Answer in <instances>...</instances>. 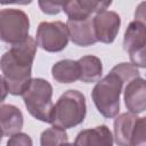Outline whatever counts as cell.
<instances>
[{
  "instance_id": "18",
  "label": "cell",
  "mask_w": 146,
  "mask_h": 146,
  "mask_svg": "<svg viewBox=\"0 0 146 146\" xmlns=\"http://www.w3.org/2000/svg\"><path fill=\"white\" fill-rule=\"evenodd\" d=\"M132 146H146V116L138 117L132 133Z\"/></svg>"
},
{
  "instance_id": "10",
  "label": "cell",
  "mask_w": 146,
  "mask_h": 146,
  "mask_svg": "<svg viewBox=\"0 0 146 146\" xmlns=\"http://www.w3.org/2000/svg\"><path fill=\"white\" fill-rule=\"evenodd\" d=\"M123 98L130 113L138 115L146 111V80L140 76L131 80L124 88Z\"/></svg>"
},
{
  "instance_id": "20",
  "label": "cell",
  "mask_w": 146,
  "mask_h": 146,
  "mask_svg": "<svg viewBox=\"0 0 146 146\" xmlns=\"http://www.w3.org/2000/svg\"><path fill=\"white\" fill-rule=\"evenodd\" d=\"M38 3L42 13L47 15H57L60 10H63L64 5L62 1H39Z\"/></svg>"
},
{
  "instance_id": "21",
  "label": "cell",
  "mask_w": 146,
  "mask_h": 146,
  "mask_svg": "<svg viewBox=\"0 0 146 146\" xmlns=\"http://www.w3.org/2000/svg\"><path fill=\"white\" fill-rule=\"evenodd\" d=\"M130 56V60L131 63L136 66V67H141V68H146V46H144L143 48L138 49L137 51L132 52Z\"/></svg>"
},
{
  "instance_id": "17",
  "label": "cell",
  "mask_w": 146,
  "mask_h": 146,
  "mask_svg": "<svg viewBox=\"0 0 146 146\" xmlns=\"http://www.w3.org/2000/svg\"><path fill=\"white\" fill-rule=\"evenodd\" d=\"M66 143H68L66 130L55 125L42 131L40 136V146H62Z\"/></svg>"
},
{
  "instance_id": "11",
  "label": "cell",
  "mask_w": 146,
  "mask_h": 146,
  "mask_svg": "<svg viewBox=\"0 0 146 146\" xmlns=\"http://www.w3.org/2000/svg\"><path fill=\"white\" fill-rule=\"evenodd\" d=\"M114 136L105 124L80 131L74 144L76 146H113Z\"/></svg>"
},
{
  "instance_id": "14",
  "label": "cell",
  "mask_w": 146,
  "mask_h": 146,
  "mask_svg": "<svg viewBox=\"0 0 146 146\" xmlns=\"http://www.w3.org/2000/svg\"><path fill=\"white\" fill-rule=\"evenodd\" d=\"M144 46H146V26L141 22L135 19L129 23L124 32L123 49L131 55Z\"/></svg>"
},
{
  "instance_id": "1",
  "label": "cell",
  "mask_w": 146,
  "mask_h": 146,
  "mask_svg": "<svg viewBox=\"0 0 146 146\" xmlns=\"http://www.w3.org/2000/svg\"><path fill=\"white\" fill-rule=\"evenodd\" d=\"M38 43L32 36L24 42L11 46L1 56L2 79L6 82L9 94L22 96L32 81V64L36 54Z\"/></svg>"
},
{
  "instance_id": "7",
  "label": "cell",
  "mask_w": 146,
  "mask_h": 146,
  "mask_svg": "<svg viewBox=\"0 0 146 146\" xmlns=\"http://www.w3.org/2000/svg\"><path fill=\"white\" fill-rule=\"evenodd\" d=\"M121 18L117 13L104 9L94 17V27L97 41L103 43H112L120 30Z\"/></svg>"
},
{
  "instance_id": "5",
  "label": "cell",
  "mask_w": 146,
  "mask_h": 146,
  "mask_svg": "<svg viewBox=\"0 0 146 146\" xmlns=\"http://www.w3.org/2000/svg\"><path fill=\"white\" fill-rule=\"evenodd\" d=\"M30 19L25 11L6 8L0 11V38L5 43L15 46L24 42L30 35Z\"/></svg>"
},
{
  "instance_id": "19",
  "label": "cell",
  "mask_w": 146,
  "mask_h": 146,
  "mask_svg": "<svg viewBox=\"0 0 146 146\" xmlns=\"http://www.w3.org/2000/svg\"><path fill=\"white\" fill-rule=\"evenodd\" d=\"M6 146H33V141L27 133L17 132L9 137Z\"/></svg>"
},
{
  "instance_id": "15",
  "label": "cell",
  "mask_w": 146,
  "mask_h": 146,
  "mask_svg": "<svg viewBox=\"0 0 146 146\" xmlns=\"http://www.w3.org/2000/svg\"><path fill=\"white\" fill-rule=\"evenodd\" d=\"M52 78L59 83H72L80 80V66L78 60L63 59L51 67Z\"/></svg>"
},
{
  "instance_id": "16",
  "label": "cell",
  "mask_w": 146,
  "mask_h": 146,
  "mask_svg": "<svg viewBox=\"0 0 146 146\" xmlns=\"http://www.w3.org/2000/svg\"><path fill=\"white\" fill-rule=\"evenodd\" d=\"M80 66V81L86 83L98 82L103 74L102 60L94 55H87L78 59Z\"/></svg>"
},
{
  "instance_id": "6",
  "label": "cell",
  "mask_w": 146,
  "mask_h": 146,
  "mask_svg": "<svg viewBox=\"0 0 146 146\" xmlns=\"http://www.w3.org/2000/svg\"><path fill=\"white\" fill-rule=\"evenodd\" d=\"M36 43L47 52H59L68 43V31L66 24L60 21L41 22L36 30Z\"/></svg>"
},
{
  "instance_id": "2",
  "label": "cell",
  "mask_w": 146,
  "mask_h": 146,
  "mask_svg": "<svg viewBox=\"0 0 146 146\" xmlns=\"http://www.w3.org/2000/svg\"><path fill=\"white\" fill-rule=\"evenodd\" d=\"M136 78H139V71L132 63H120L95 84L91 98L97 111L104 117L113 119L117 116L123 86Z\"/></svg>"
},
{
  "instance_id": "9",
  "label": "cell",
  "mask_w": 146,
  "mask_h": 146,
  "mask_svg": "<svg viewBox=\"0 0 146 146\" xmlns=\"http://www.w3.org/2000/svg\"><path fill=\"white\" fill-rule=\"evenodd\" d=\"M66 26L70 39L74 44L80 47H89L98 42L94 27V18L89 17L79 21L67 19Z\"/></svg>"
},
{
  "instance_id": "22",
  "label": "cell",
  "mask_w": 146,
  "mask_h": 146,
  "mask_svg": "<svg viewBox=\"0 0 146 146\" xmlns=\"http://www.w3.org/2000/svg\"><path fill=\"white\" fill-rule=\"evenodd\" d=\"M135 19L141 22L146 26V1L140 2L135 10Z\"/></svg>"
},
{
  "instance_id": "23",
  "label": "cell",
  "mask_w": 146,
  "mask_h": 146,
  "mask_svg": "<svg viewBox=\"0 0 146 146\" xmlns=\"http://www.w3.org/2000/svg\"><path fill=\"white\" fill-rule=\"evenodd\" d=\"M62 146H76V145L75 144H72V143H66V144H64Z\"/></svg>"
},
{
  "instance_id": "13",
  "label": "cell",
  "mask_w": 146,
  "mask_h": 146,
  "mask_svg": "<svg viewBox=\"0 0 146 146\" xmlns=\"http://www.w3.org/2000/svg\"><path fill=\"white\" fill-rule=\"evenodd\" d=\"M138 116L137 114L125 112L114 120V140L117 146H132V133Z\"/></svg>"
},
{
  "instance_id": "8",
  "label": "cell",
  "mask_w": 146,
  "mask_h": 146,
  "mask_svg": "<svg viewBox=\"0 0 146 146\" xmlns=\"http://www.w3.org/2000/svg\"><path fill=\"white\" fill-rule=\"evenodd\" d=\"M112 5V1H95V0H71L65 1L63 10L67 15L68 19L79 21L91 17L92 14H97L104 9H107Z\"/></svg>"
},
{
  "instance_id": "3",
  "label": "cell",
  "mask_w": 146,
  "mask_h": 146,
  "mask_svg": "<svg viewBox=\"0 0 146 146\" xmlns=\"http://www.w3.org/2000/svg\"><path fill=\"white\" fill-rule=\"evenodd\" d=\"M87 104L84 95L75 89L65 91L54 106L51 124L62 129H71L84 121Z\"/></svg>"
},
{
  "instance_id": "4",
  "label": "cell",
  "mask_w": 146,
  "mask_h": 146,
  "mask_svg": "<svg viewBox=\"0 0 146 146\" xmlns=\"http://www.w3.org/2000/svg\"><path fill=\"white\" fill-rule=\"evenodd\" d=\"M27 112L39 121L51 123L54 104L52 86L42 78L32 79L30 86L22 95Z\"/></svg>"
},
{
  "instance_id": "12",
  "label": "cell",
  "mask_w": 146,
  "mask_h": 146,
  "mask_svg": "<svg viewBox=\"0 0 146 146\" xmlns=\"http://www.w3.org/2000/svg\"><path fill=\"white\" fill-rule=\"evenodd\" d=\"M24 123V117L18 107L11 104H2L0 106V124L3 137L13 136L21 132Z\"/></svg>"
}]
</instances>
